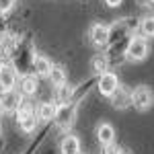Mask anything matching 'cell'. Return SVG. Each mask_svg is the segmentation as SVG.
I'll use <instances>...</instances> for the list:
<instances>
[{
  "instance_id": "6da1fadb",
  "label": "cell",
  "mask_w": 154,
  "mask_h": 154,
  "mask_svg": "<svg viewBox=\"0 0 154 154\" xmlns=\"http://www.w3.org/2000/svg\"><path fill=\"white\" fill-rule=\"evenodd\" d=\"M14 115H17V125H19V130L23 131V134L35 131L37 121H41L39 115H37V109H33V105H29V103H23Z\"/></svg>"
},
{
  "instance_id": "7a4b0ae2",
  "label": "cell",
  "mask_w": 154,
  "mask_h": 154,
  "mask_svg": "<svg viewBox=\"0 0 154 154\" xmlns=\"http://www.w3.org/2000/svg\"><path fill=\"white\" fill-rule=\"evenodd\" d=\"M150 51V45H148V39L144 35H131L130 41H128V48H125V60L130 62H142L146 60Z\"/></svg>"
},
{
  "instance_id": "3957f363",
  "label": "cell",
  "mask_w": 154,
  "mask_h": 154,
  "mask_svg": "<svg viewBox=\"0 0 154 154\" xmlns=\"http://www.w3.org/2000/svg\"><path fill=\"white\" fill-rule=\"evenodd\" d=\"M154 103V91L148 84H140L131 91V105L138 111H148Z\"/></svg>"
},
{
  "instance_id": "277c9868",
  "label": "cell",
  "mask_w": 154,
  "mask_h": 154,
  "mask_svg": "<svg viewBox=\"0 0 154 154\" xmlns=\"http://www.w3.org/2000/svg\"><path fill=\"white\" fill-rule=\"evenodd\" d=\"M56 125L60 130L68 131L74 125L76 121V103L70 101V103H64V105H58V113H56Z\"/></svg>"
},
{
  "instance_id": "5b68a950",
  "label": "cell",
  "mask_w": 154,
  "mask_h": 154,
  "mask_svg": "<svg viewBox=\"0 0 154 154\" xmlns=\"http://www.w3.org/2000/svg\"><path fill=\"white\" fill-rule=\"evenodd\" d=\"M119 84H121V82H119L117 74L111 72V70H107V72H103V74L97 76V91H99V95H101V97H107V99H109V97L117 91Z\"/></svg>"
},
{
  "instance_id": "8992f818",
  "label": "cell",
  "mask_w": 154,
  "mask_h": 154,
  "mask_svg": "<svg viewBox=\"0 0 154 154\" xmlns=\"http://www.w3.org/2000/svg\"><path fill=\"white\" fill-rule=\"evenodd\" d=\"M25 99H27V97H25L21 91H17V88H12V91H2V93H0V103L4 107V113H17L19 107L25 103Z\"/></svg>"
},
{
  "instance_id": "52a82bcc",
  "label": "cell",
  "mask_w": 154,
  "mask_h": 154,
  "mask_svg": "<svg viewBox=\"0 0 154 154\" xmlns=\"http://www.w3.org/2000/svg\"><path fill=\"white\" fill-rule=\"evenodd\" d=\"M109 37H111L109 25H105V23H95L88 29V39H91V43H93L97 49L107 48V45H109Z\"/></svg>"
},
{
  "instance_id": "ba28073f",
  "label": "cell",
  "mask_w": 154,
  "mask_h": 154,
  "mask_svg": "<svg viewBox=\"0 0 154 154\" xmlns=\"http://www.w3.org/2000/svg\"><path fill=\"white\" fill-rule=\"evenodd\" d=\"M39 76H37L35 72H29V74H23L21 76V80H19V91L23 93L27 99L29 97H35V93L39 91V80H37Z\"/></svg>"
},
{
  "instance_id": "9c48e42d",
  "label": "cell",
  "mask_w": 154,
  "mask_h": 154,
  "mask_svg": "<svg viewBox=\"0 0 154 154\" xmlns=\"http://www.w3.org/2000/svg\"><path fill=\"white\" fill-rule=\"evenodd\" d=\"M54 68V64H51V60L48 56H43V54H37L33 56V62H31V72H35L39 78H48L49 72Z\"/></svg>"
},
{
  "instance_id": "30bf717a",
  "label": "cell",
  "mask_w": 154,
  "mask_h": 154,
  "mask_svg": "<svg viewBox=\"0 0 154 154\" xmlns=\"http://www.w3.org/2000/svg\"><path fill=\"white\" fill-rule=\"evenodd\" d=\"M17 82H19V74L17 70L8 66V64H4L2 66V74H0V93L2 91H12V88H17Z\"/></svg>"
},
{
  "instance_id": "8fae6325",
  "label": "cell",
  "mask_w": 154,
  "mask_h": 154,
  "mask_svg": "<svg viewBox=\"0 0 154 154\" xmlns=\"http://www.w3.org/2000/svg\"><path fill=\"white\" fill-rule=\"evenodd\" d=\"M109 101L115 109H128V107H131V91H128L125 86L119 84L117 91L109 97Z\"/></svg>"
},
{
  "instance_id": "7c38bea8",
  "label": "cell",
  "mask_w": 154,
  "mask_h": 154,
  "mask_svg": "<svg viewBox=\"0 0 154 154\" xmlns=\"http://www.w3.org/2000/svg\"><path fill=\"white\" fill-rule=\"evenodd\" d=\"M80 152H82V146H80L78 136L66 134L60 142V154H80Z\"/></svg>"
},
{
  "instance_id": "4fadbf2b",
  "label": "cell",
  "mask_w": 154,
  "mask_h": 154,
  "mask_svg": "<svg viewBox=\"0 0 154 154\" xmlns=\"http://www.w3.org/2000/svg\"><path fill=\"white\" fill-rule=\"evenodd\" d=\"M97 142L101 144V146H107V144H113L115 142V128L111 125V123H99V128H97Z\"/></svg>"
},
{
  "instance_id": "5bb4252c",
  "label": "cell",
  "mask_w": 154,
  "mask_h": 154,
  "mask_svg": "<svg viewBox=\"0 0 154 154\" xmlns=\"http://www.w3.org/2000/svg\"><path fill=\"white\" fill-rule=\"evenodd\" d=\"M56 113H58V103L54 101H41L37 105V115L41 121H54L56 119Z\"/></svg>"
},
{
  "instance_id": "9a60e30c",
  "label": "cell",
  "mask_w": 154,
  "mask_h": 154,
  "mask_svg": "<svg viewBox=\"0 0 154 154\" xmlns=\"http://www.w3.org/2000/svg\"><path fill=\"white\" fill-rule=\"evenodd\" d=\"M72 97H74V88H72L68 82H64V84H60V86H56L54 101H56L58 105H64V103H70V101H74Z\"/></svg>"
},
{
  "instance_id": "2e32d148",
  "label": "cell",
  "mask_w": 154,
  "mask_h": 154,
  "mask_svg": "<svg viewBox=\"0 0 154 154\" xmlns=\"http://www.w3.org/2000/svg\"><path fill=\"white\" fill-rule=\"evenodd\" d=\"M91 70L95 72L97 76L103 74V72H107L109 70V56H105V54H97L95 58L91 60Z\"/></svg>"
},
{
  "instance_id": "e0dca14e",
  "label": "cell",
  "mask_w": 154,
  "mask_h": 154,
  "mask_svg": "<svg viewBox=\"0 0 154 154\" xmlns=\"http://www.w3.org/2000/svg\"><path fill=\"white\" fill-rule=\"evenodd\" d=\"M48 80L54 86H60V84H64L66 80H68V76H66V70H64V66H60V64H54V68H51V72H49Z\"/></svg>"
},
{
  "instance_id": "ac0fdd59",
  "label": "cell",
  "mask_w": 154,
  "mask_h": 154,
  "mask_svg": "<svg viewBox=\"0 0 154 154\" xmlns=\"http://www.w3.org/2000/svg\"><path fill=\"white\" fill-rule=\"evenodd\" d=\"M140 35H144L146 39L154 37V14H146L140 19Z\"/></svg>"
},
{
  "instance_id": "d6986e66",
  "label": "cell",
  "mask_w": 154,
  "mask_h": 154,
  "mask_svg": "<svg viewBox=\"0 0 154 154\" xmlns=\"http://www.w3.org/2000/svg\"><path fill=\"white\" fill-rule=\"evenodd\" d=\"M14 2H17V0H0V12H2V14L11 12L12 8H14Z\"/></svg>"
},
{
  "instance_id": "ffe728a7",
  "label": "cell",
  "mask_w": 154,
  "mask_h": 154,
  "mask_svg": "<svg viewBox=\"0 0 154 154\" xmlns=\"http://www.w3.org/2000/svg\"><path fill=\"white\" fill-rule=\"evenodd\" d=\"M119 152H121V148H117L115 144H107V146H103L101 154H119Z\"/></svg>"
},
{
  "instance_id": "44dd1931",
  "label": "cell",
  "mask_w": 154,
  "mask_h": 154,
  "mask_svg": "<svg viewBox=\"0 0 154 154\" xmlns=\"http://www.w3.org/2000/svg\"><path fill=\"white\" fill-rule=\"evenodd\" d=\"M6 29H8V27H6V19H4V14L0 12V39L6 35Z\"/></svg>"
},
{
  "instance_id": "7402d4cb",
  "label": "cell",
  "mask_w": 154,
  "mask_h": 154,
  "mask_svg": "<svg viewBox=\"0 0 154 154\" xmlns=\"http://www.w3.org/2000/svg\"><path fill=\"white\" fill-rule=\"evenodd\" d=\"M103 2H105L109 8H117V6H121V2H123V0H103Z\"/></svg>"
},
{
  "instance_id": "603a6c76",
  "label": "cell",
  "mask_w": 154,
  "mask_h": 154,
  "mask_svg": "<svg viewBox=\"0 0 154 154\" xmlns=\"http://www.w3.org/2000/svg\"><path fill=\"white\" fill-rule=\"evenodd\" d=\"M136 4H138V6H144V8H146V6H154L152 0H136Z\"/></svg>"
},
{
  "instance_id": "cb8c5ba5",
  "label": "cell",
  "mask_w": 154,
  "mask_h": 154,
  "mask_svg": "<svg viewBox=\"0 0 154 154\" xmlns=\"http://www.w3.org/2000/svg\"><path fill=\"white\" fill-rule=\"evenodd\" d=\"M4 115V107H2V103H0V117Z\"/></svg>"
},
{
  "instance_id": "d4e9b609",
  "label": "cell",
  "mask_w": 154,
  "mask_h": 154,
  "mask_svg": "<svg viewBox=\"0 0 154 154\" xmlns=\"http://www.w3.org/2000/svg\"><path fill=\"white\" fill-rule=\"evenodd\" d=\"M2 66H4V64H2V62H0V74H2Z\"/></svg>"
},
{
  "instance_id": "484cf974",
  "label": "cell",
  "mask_w": 154,
  "mask_h": 154,
  "mask_svg": "<svg viewBox=\"0 0 154 154\" xmlns=\"http://www.w3.org/2000/svg\"><path fill=\"white\" fill-rule=\"evenodd\" d=\"M119 154H130V152H125V150H121V152H119Z\"/></svg>"
},
{
  "instance_id": "4316f807",
  "label": "cell",
  "mask_w": 154,
  "mask_h": 154,
  "mask_svg": "<svg viewBox=\"0 0 154 154\" xmlns=\"http://www.w3.org/2000/svg\"><path fill=\"white\" fill-rule=\"evenodd\" d=\"M152 2H154V0H152Z\"/></svg>"
}]
</instances>
